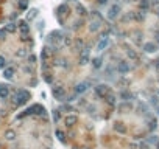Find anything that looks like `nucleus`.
<instances>
[{
  "mask_svg": "<svg viewBox=\"0 0 159 149\" xmlns=\"http://www.w3.org/2000/svg\"><path fill=\"white\" fill-rule=\"evenodd\" d=\"M28 99H30V93L28 90H24V89L14 90L11 93V101L14 102V106H24Z\"/></svg>",
  "mask_w": 159,
  "mask_h": 149,
  "instance_id": "1",
  "label": "nucleus"
},
{
  "mask_svg": "<svg viewBox=\"0 0 159 149\" xmlns=\"http://www.w3.org/2000/svg\"><path fill=\"white\" fill-rule=\"evenodd\" d=\"M94 90H95V95H97L98 98H105L106 95L109 93V85L108 84H97L94 87Z\"/></svg>",
  "mask_w": 159,
  "mask_h": 149,
  "instance_id": "2",
  "label": "nucleus"
},
{
  "mask_svg": "<svg viewBox=\"0 0 159 149\" xmlns=\"http://www.w3.org/2000/svg\"><path fill=\"white\" fill-rule=\"evenodd\" d=\"M89 61H91V50H89L87 45H86V47L81 50V53H80V64L86 65Z\"/></svg>",
  "mask_w": 159,
  "mask_h": 149,
  "instance_id": "3",
  "label": "nucleus"
},
{
  "mask_svg": "<svg viewBox=\"0 0 159 149\" xmlns=\"http://www.w3.org/2000/svg\"><path fill=\"white\" fill-rule=\"evenodd\" d=\"M17 28L21 30V33H22V41H25V39L30 37V26H28V24H27V22L21 20V22L17 24Z\"/></svg>",
  "mask_w": 159,
  "mask_h": 149,
  "instance_id": "4",
  "label": "nucleus"
},
{
  "mask_svg": "<svg viewBox=\"0 0 159 149\" xmlns=\"http://www.w3.org/2000/svg\"><path fill=\"white\" fill-rule=\"evenodd\" d=\"M53 96L56 99H59V101H64V96H66V92H64V87L62 85H56V87H53Z\"/></svg>",
  "mask_w": 159,
  "mask_h": 149,
  "instance_id": "5",
  "label": "nucleus"
},
{
  "mask_svg": "<svg viewBox=\"0 0 159 149\" xmlns=\"http://www.w3.org/2000/svg\"><path fill=\"white\" fill-rule=\"evenodd\" d=\"M44 107L42 106H39V104H34V106H31V107H28L27 110L24 112V115H33V114H44Z\"/></svg>",
  "mask_w": 159,
  "mask_h": 149,
  "instance_id": "6",
  "label": "nucleus"
},
{
  "mask_svg": "<svg viewBox=\"0 0 159 149\" xmlns=\"http://www.w3.org/2000/svg\"><path fill=\"white\" fill-rule=\"evenodd\" d=\"M120 14V5H117V3H114V5L109 8V11H108V17L111 19V20H114L117 16Z\"/></svg>",
  "mask_w": 159,
  "mask_h": 149,
  "instance_id": "7",
  "label": "nucleus"
},
{
  "mask_svg": "<svg viewBox=\"0 0 159 149\" xmlns=\"http://www.w3.org/2000/svg\"><path fill=\"white\" fill-rule=\"evenodd\" d=\"M115 70H117L120 75H127L128 72H130V64H128L127 61H120L117 64V68H115Z\"/></svg>",
  "mask_w": 159,
  "mask_h": 149,
  "instance_id": "8",
  "label": "nucleus"
},
{
  "mask_svg": "<svg viewBox=\"0 0 159 149\" xmlns=\"http://www.w3.org/2000/svg\"><path fill=\"white\" fill-rule=\"evenodd\" d=\"M101 22H103V20H98V19H92L91 24H89V31H91V33L98 31V30L101 28Z\"/></svg>",
  "mask_w": 159,
  "mask_h": 149,
  "instance_id": "9",
  "label": "nucleus"
},
{
  "mask_svg": "<svg viewBox=\"0 0 159 149\" xmlns=\"http://www.w3.org/2000/svg\"><path fill=\"white\" fill-rule=\"evenodd\" d=\"M89 90V82L84 81V82H80V84H77V87H75V93H84V92Z\"/></svg>",
  "mask_w": 159,
  "mask_h": 149,
  "instance_id": "10",
  "label": "nucleus"
},
{
  "mask_svg": "<svg viewBox=\"0 0 159 149\" xmlns=\"http://www.w3.org/2000/svg\"><path fill=\"white\" fill-rule=\"evenodd\" d=\"M158 45L154 44V42H147V44H144V51H147V53H154V51H158Z\"/></svg>",
  "mask_w": 159,
  "mask_h": 149,
  "instance_id": "11",
  "label": "nucleus"
},
{
  "mask_svg": "<svg viewBox=\"0 0 159 149\" xmlns=\"http://www.w3.org/2000/svg\"><path fill=\"white\" fill-rule=\"evenodd\" d=\"M108 45H109V37L108 39H100L98 44H97V51H103L105 48H108Z\"/></svg>",
  "mask_w": 159,
  "mask_h": 149,
  "instance_id": "12",
  "label": "nucleus"
},
{
  "mask_svg": "<svg viewBox=\"0 0 159 149\" xmlns=\"http://www.w3.org/2000/svg\"><path fill=\"white\" fill-rule=\"evenodd\" d=\"M9 96V89L5 84H0V99H6Z\"/></svg>",
  "mask_w": 159,
  "mask_h": 149,
  "instance_id": "13",
  "label": "nucleus"
},
{
  "mask_svg": "<svg viewBox=\"0 0 159 149\" xmlns=\"http://www.w3.org/2000/svg\"><path fill=\"white\" fill-rule=\"evenodd\" d=\"M148 8H150V0H139V9L140 11L147 12Z\"/></svg>",
  "mask_w": 159,
  "mask_h": 149,
  "instance_id": "14",
  "label": "nucleus"
},
{
  "mask_svg": "<svg viewBox=\"0 0 159 149\" xmlns=\"http://www.w3.org/2000/svg\"><path fill=\"white\" fill-rule=\"evenodd\" d=\"M14 73H16V70L13 67H8V68L3 70V76H5L6 79H13V78H14Z\"/></svg>",
  "mask_w": 159,
  "mask_h": 149,
  "instance_id": "15",
  "label": "nucleus"
},
{
  "mask_svg": "<svg viewBox=\"0 0 159 149\" xmlns=\"http://www.w3.org/2000/svg\"><path fill=\"white\" fill-rule=\"evenodd\" d=\"M64 123L67 124L69 127H72V126L77 123V117H75V115H67V117L64 118Z\"/></svg>",
  "mask_w": 159,
  "mask_h": 149,
  "instance_id": "16",
  "label": "nucleus"
},
{
  "mask_svg": "<svg viewBox=\"0 0 159 149\" xmlns=\"http://www.w3.org/2000/svg\"><path fill=\"white\" fill-rule=\"evenodd\" d=\"M75 9H77V12H78L80 16H81V17H83V16H86V14H87L86 8L81 5V3H75Z\"/></svg>",
  "mask_w": 159,
  "mask_h": 149,
  "instance_id": "17",
  "label": "nucleus"
},
{
  "mask_svg": "<svg viewBox=\"0 0 159 149\" xmlns=\"http://www.w3.org/2000/svg\"><path fill=\"white\" fill-rule=\"evenodd\" d=\"M101 65H103V58L92 59V67H94V68H101Z\"/></svg>",
  "mask_w": 159,
  "mask_h": 149,
  "instance_id": "18",
  "label": "nucleus"
},
{
  "mask_svg": "<svg viewBox=\"0 0 159 149\" xmlns=\"http://www.w3.org/2000/svg\"><path fill=\"white\" fill-rule=\"evenodd\" d=\"M58 12H59V14H62V16H67L69 14V5H67V3H62V5L58 8Z\"/></svg>",
  "mask_w": 159,
  "mask_h": 149,
  "instance_id": "19",
  "label": "nucleus"
},
{
  "mask_svg": "<svg viewBox=\"0 0 159 149\" xmlns=\"http://www.w3.org/2000/svg\"><path fill=\"white\" fill-rule=\"evenodd\" d=\"M120 98L123 99V101H130V99H132V95L128 90H122L120 92Z\"/></svg>",
  "mask_w": 159,
  "mask_h": 149,
  "instance_id": "20",
  "label": "nucleus"
},
{
  "mask_svg": "<svg viewBox=\"0 0 159 149\" xmlns=\"http://www.w3.org/2000/svg\"><path fill=\"white\" fill-rule=\"evenodd\" d=\"M103 99H106V102H108L109 106H115V96L112 93H108Z\"/></svg>",
  "mask_w": 159,
  "mask_h": 149,
  "instance_id": "21",
  "label": "nucleus"
},
{
  "mask_svg": "<svg viewBox=\"0 0 159 149\" xmlns=\"http://www.w3.org/2000/svg\"><path fill=\"white\" fill-rule=\"evenodd\" d=\"M114 129L119 132V134H125V132H127V127L123 126V123H115L114 124Z\"/></svg>",
  "mask_w": 159,
  "mask_h": 149,
  "instance_id": "22",
  "label": "nucleus"
},
{
  "mask_svg": "<svg viewBox=\"0 0 159 149\" xmlns=\"http://www.w3.org/2000/svg\"><path fill=\"white\" fill-rule=\"evenodd\" d=\"M5 138L8 141H14L16 140V132L14 131H6L5 132Z\"/></svg>",
  "mask_w": 159,
  "mask_h": 149,
  "instance_id": "23",
  "label": "nucleus"
},
{
  "mask_svg": "<svg viewBox=\"0 0 159 149\" xmlns=\"http://www.w3.org/2000/svg\"><path fill=\"white\" fill-rule=\"evenodd\" d=\"M36 16H38V9H36V8H31L28 11V14H27V20H33Z\"/></svg>",
  "mask_w": 159,
  "mask_h": 149,
  "instance_id": "24",
  "label": "nucleus"
},
{
  "mask_svg": "<svg viewBox=\"0 0 159 149\" xmlns=\"http://www.w3.org/2000/svg\"><path fill=\"white\" fill-rule=\"evenodd\" d=\"M56 137H58L59 141L66 143V135H64V132H62V131H59V129H58V131H56Z\"/></svg>",
  "mask_w": 159,
  "mask_h": 149,
  "instance_id": "25",
  "label": "nucleus"
},
{
  "mask_svg": "<svg viewBox=\"0 0 159 149\" xmlns=\"http://www.w3.org/2000/svg\"><path fill=\"white\" fill-rule=\"evenodd\" d=\"M16 28H17V25H16V24H13V22H11V24H8V25L5 26V30H6V31H8V33H13V31H16Z\"/></svg>",
  "mask_w": 159,
  "mask_h": 149,
  "instance_id": "26",
  "label": "nucleus"
},
{
  "mask_svg": "<svg viewBox=\"0 0 159 149\" xmlns=\"http://www.w3.org/2000/svg\"><path fill=\"white\" fill-rule=\"evenodd\" d=\"M84 47H86V45H84V42H83L81 39H77V41H75V48H77V50H83Z\"/></svg>",
  "mask_w": 159,
  "mask_h": 149,
  "instance_id": "27",
  "label": "nucleus"
},
{
  "mask_svg": "<svg viewBox=\"0 0 159 149\" xmlns=\"http://www.w3.org/2000/svg\"><path fill=\"white\" fill-rule=\"evenodd\" d=\"M128 58L130 59H132V61H137V53L134 51V50H128Z\"/></svg>",
  "mask_w": 159,
  "mask_h": 149,
  "instance_id": "28",
  "label": "nucleus"
},
{
  "mask_svg": "<svg viewBox=\"0 0 159 149\" xmlns=\"http://www.w3.org/2000/svg\"><path fill=\"white\" fill-rule=\"evenodd\" d=\"M36 61H38V58H36L34 54H30V56H28V59H27V62H28L30 65H34V64H36Z\"/></svg>",
  "mask_w": 159,
  "mask_h": 149,
  "instance_id": "29",
  "label": "nucleus"
},
{
  "mask_svg": "<svg viewBox=\"0 0 159 149\" xmlns=\"http://www.w3.org/2000/svg\"><path fill=\"white\" fill-rule=\"evenodd\" d=\"M50 48H48V47H45L44 50H42V59H47L48 58V56H50Z\"/></svg>",
  "mask_w": 159,
  "mask_h": 149,
  "instance_id": "30",
  "label": "nucleus"
},
{
  "mask_svg": "<svg viewBox=\"0 0 159 149\" xmlns=\"http://www.w3.org/2000/svg\"><path fill=\"white\" fill-rule=\"evenodd\" d=\"M6 36H8V31H6L5 28H2V30H0V41H5Z\"/></svg>",
  "mask_w": 159,
  "mask_h": 149,
  "instance_id": "31",
  "label": "nucleus"
},
{
  "mask_svg": "<svg viewBox=\"0 0 159 149\" xmlns=\"http://www.w3.org/2000/svg\"><path fill=\"white\" fill-rule=\"evenodd\" d=\"M128 109H131V104H130V102H125V104H120V106H119V110H128Z\"/></svg>",
  "mask_w": 159,
  "mask_h": 149,
  "instance_id": "32",
  "label": "nucleus"
},
{
  "mask_svg": "<svg viewBox=\"0 0 159 149\" xmlns=\"http://www.w3.org/2000/svg\"><path fill=\"white\" fill-rule=\"evenodd\" d=\"M6 64H8V61L0 54V68H6Z\"/></svg>",
  "mask_w": 159,
  "mask_h": 149,
  "instance_id": "33",
  "label": "nucleus"
},
{
  "mask_svg": "<svg viewBox=\"0 0 159 149\" xmlns=\"http://www.w3.org/2000/svg\"><path fill=\"white\" fill-rule=\"evenodd\" d=\"M16 56H17V58H25V56H27V51H25V48H21L17 53H16Z\"/></svg>",
  "mask_w": 159,
  "mask_h": 149,
  "instance_id": "34",
  "label": "nucleus"
},
{
  "mask_svg": "<svg viewBox=\"0 0 159 149\" xmlns=\"http://www.w3.org/2000/svg\"><path fill=\"white\" fill-rule=\"evenodd\" d=\"M27 6H28V2H27V0H21V2H19V8L21 9H27Z\"/></svg>",
  "mask_w": 159,
  "mask_h": 149,
  "instance_id": "35",
  "label": "nucleus"
},
{
  "mask_svg": "<svg viewBox=\"0 0 159 149\" xmlns=\"http://www.w3.org/2000/svg\"><path fill=\"white\" fill-rule=\"evenodd\" d=\"M148 141H150V143H158V137H156V135H151V137L150 138H148Z\"/></svg>",
  "mask_w": 159,
  "mask_h": 149,
  "instance_id": "36",
  "label": "nucleus"
},
{
  "mask_svg": "<svg viewBox=\"0 0 159 149\" xmlns=\"http://www.w3.org/2000/svg\"><path fill=\"white\" fill-rule=\"evenodd\" d=\"M75 99H77V95H70V96H67V99H64V101H75Z\"/></svg>",
  "mask_w": 159,
  "mask_h": 149,
  "instance_id": "37",
  "label": "nucleus"
},
{
  "mask_svg": "<svg viewBox=\"0 0 159 149\" xmlns=\"http://www.w3.org/2000/svg\"><path fill=\"white\" fill-rule=\"evenodd\" d=\"M150 129L153 131V129H156V120H151L150 121Z\"/></svg>",
  "mask_w": 159,
  "mask_h": 149,
  "instance_id": "38",
  "label": "nucleus"
},
{
  "mask_svg": "<svg viewBox=\"0 0 159 149\" xmlns=\"http://www.w3.org/2000/svg\"><path fill=\"white\" fill-rule=\"evenodd\" d=\"M151 104H153V106H158V104H159L158 96H153V98H151Z\"/></svg>",
  "mask_w": 159,
  "mask_h": 149,
  "instance_id": "39",
  "label": "nucleus"
},
{
  "mask_svg": "<svg viewBox=\"0 0 159 149\" xmlns=\"http://www.w3.org/2000/svg\"><path fill=\"white\" fill-rule=\"evenodd\" d=\"M52 81H53V78L50 75H45V82H48V84H52Z\"/></svg>",
  "mask_w": 159,
  "mask_h": 149,
  "instance_id": "40",
  "label": "nucleus"
},
{
  "mask_svg": "<svg viewBox=\"0 0 159 149\" xmlns=\"http://www.w3.org/2000/svg\"><path fill=\"white\" fill-rule=\"evenodd\" d=\"M98 2V5H106V3H108V0H97Z\"/></svg>",
  "mask_w": 159,
  "mask_h": 149,
  "instance_id": "41",
  "label": "nucleus"
},
{
  "mask_svg": "<svg viewBox=\"0 0 159 149\" xmlns=\"http://www.w3.org/2000/svg\"><path fill=\"white\" fill-rule=\"evenodd\" d=\"M140 149H150V146H148V144H140Z\"/></svg>",
  "mask_w": 159,
  "mask_h": 149,
  "instance_id": "42",
  "label": "nucleus"
},
{
  "mask_svg": "<svg viewBox=\"0 0 159 149\" xmlns=\"http://www.w3.org/2000/svg\"><path fill=\"white\" fill-rule=\"evenodd\" d=\"M154 37H156V42H158V44H156V45H158V47H159V31L156 33V36H154Z\"/></svg>",
  "mask_w": 159,
  "mask_h": 149,
  "instance_id": "43",
  "label": "nucleus"
},
{
  "mask_svg": "<svg viewBox=\"0 0 159 149\" xmlns=\"http://www.w3.org/2000/svg\"><path fill=\"white\" fill-rule=\"evenodd\" d=\"M154 65H156V70H158V73H159V61H156V64H154Z\"/></svg>",
  "mask_w": 159,
  "mask_h": 149,
  "instance_id": "44",
  "label": "nucleus"
},
{
  "mask_svg": "<svg viewBox=\"0 0 159 149\" xmlns=\"http://www.w3.org/2000/svg\"><path fill=\"white\" fill-rule=\"evenodd\" d=\"M156 14H158V17H159V6H156Z\"/></svg>",
  "mask_w": 159,
  "mask_h": 149,
  "instance_id": "45",
  "label": "nucleus"
},
{
  "mask_svg": "<svg viewBox=\"0 0 159 149\" xmlns=\"http://www.w3.org/2000/svg\"><path fill=\"white\" fill-rule=\"evenodd\" d=\"M156 148H158V149H159V141H158V143H156Z\"/></svg>",
  "mask_w": 159,
  "mask_h": 149,
  "instance_id": "46",
  "label": "nucleus"
},
{
  "mask_svg": "<svg viewBox=\"0 0 159 149\" xmlns=\"http://www.w3.org/2000/svg\"><path fill=\"white\" fill-rule=\"evenodd\" d=\"M83 149H89V148H83Z\"/></svg>",
  "mask_w": 159,
  "mask_h": 149,
  "instance_id": "47",
  "label": "nucleus"
},
{
  "mask_svg": "<svg viewBox=\"0 0 159 149\" xmlns=\"http://www.w3.org/2000/svg\"><path fill=\"white\" fill-rule=\"evenodd\" d=\"M74 149H78V148H74Z\"/></svg>",
  "mask_w": 159,
  "mask_h": 149,
  "instance_id": "48",
  "label": "nucleus"
},
{
  "mask_svg": "<svg viewBox=\"0 0 159 149\" xmlns=\"http://www.w3.org/2000/svg\"><path fill=\"white\" fill-rule=\"evenodd\" d=\"M0 2H2V0H0Z\"/></svg>",
  "mask_w": 159,
  "mask_h": 149,
  "instance_id": "49",
  "label": "nucleus"
}]
</instances>
